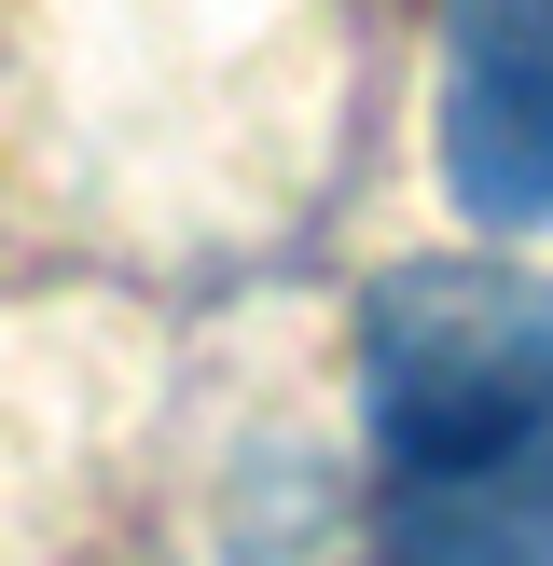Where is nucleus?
<instances>
[{
    "label": "nucleus",
    "mask_w": 553,
    "mask_h": 566,
    "mask_svg": "<svg viewBox=\"0 0 553 566\" xmlns=\"http://www.w3.org/2000/svg\"><path fill=\"white\" fill-rule=\"evenodd\" d=\"M359 401L387 470L498 457L553 415V276L525 263H401L359 304Z\"/></svg>",
    "instance_id": "1"
},
{
    "label": "nucleus",
    "mask_w": 553,
    "mask_h": 566,
    "mask_svg": "<svg viewBox=\"0 0 553 566\" xmlns=\"http://www.w3.org/2000/svg\"><path fill=\"white\" fill-rule=\"evenodd\" d=\"M429 153L484 235L553 221V0H442Z\"/></svg>",
    "instance_id": "2"
},
{
    "label": "nucleus",
    "mask_w": 553,
    "mask_h": 566,
    "mask_svg": "<svg viewBox=\"0 0 553 566\" xmlns=\"http://www.w3.org/2000/svg\"><path fill=\"white\" fill-rule=\"evenodd\" d=\"M387 566H553V415H540V429H512L498 457L401 470Z\"/></svg>",
    "instance_id": "3"
}]
</instances>
